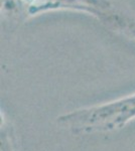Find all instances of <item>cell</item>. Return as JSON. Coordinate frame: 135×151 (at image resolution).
Returning <instances> with one entry per match:
<instances>
[{"label": "cell", "mask_w": 135, "mask_h": 151, "mask_svg": "<svg viewBox=\"0 0 135 151\" xmlns=\"http://www.w3.org/2000/svg\"><path fill=\"white\" fill-rule=\"evenodd\" d=\"M135 120V93L123 98L86 107L58 117L56 122L73 134L108 133Z\"/></svg>", "instance_id": "6da1fadb"}, {"label": "cell", "mask_w": 135, "mask_h": 151, "mask_svg": "<svg viewBox=\"0 0 135 151\" xmlns=\"http://www.w3.org/2000/svg\"><path fill=\"white\" fill-rule=\"evenodd\" d=\"M1 145L0 151H19L17 144L16 132L13 125L6 118L5 114L1 113Z\"/></svg>", "instance_id": "7a4b0ae2"}]
</instances>
